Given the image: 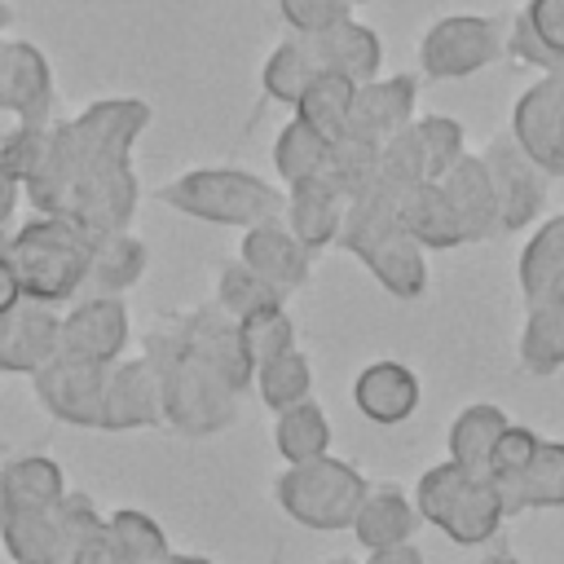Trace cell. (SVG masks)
I'll return each mask as SVG.
<instances>
[{
	"label": "cell",
	"mask_w": 564,
	"mask_h": 564,
	"mask_svg": "<svg viewBox=\"0 0 564 564\" xmlns=\"http://www.w3.org/2000/svg\"><path fill=\"white\" fill-rule=\"evenodd\" d=\"M150 123L141 97L88 101L75 119L48 128L40 172L22 185L40 216H62L88 238L123 234L132 225L141 185L132 172V145Z\"/></svg>",
	"instance_id": "cell-1"
},
{
	"label": "cell",
	"mask_w": 564,
	"mask_h": 564,
	"mask_svg": "<svg viewBox=\"0 0 564 564\" xmlns=\"http://www.w3.org/2000/svg\"><path fill=\"white\" fill-rule=\"evenodd\" d=\"M163 392V423L181 436H216L238 423L242 392L256 366L242 348V330L229 313L212 304L167 313L145 330L141 352Z\"/></svg>",
	"instance_id": "cell-2"
},
{
	"label": "cell",
	"mask_w": 564,
	"mask_h": 564,
	"mask_svg": "<svg viewBox=\"0 0 564 564\" xmlns=\"http://www.w3.org/2000/svg\"><path fill=\"white\" fill-rule=\"evenodd\" d=\"M397 194L401 189H392L383 181H375L370 189H361L348 203V212H344V229H339V242L335 247L352 251L375 273V282L388 295L419 300L427 291V251L401 225Z\"/></svg>",
	"instance_id": "cell-3"
},
{
	"label": "cell",
	"mask_w": 564,
	"mask_h": 564,
	"mask_svg": "<svg viewBox=\"0 0 564 564\" xmlns=\"http://www.w3.org/2000/svg\"><path fill=\"white\" fill-rule=\"evenodd\" d=\"M159 198L181 216H194L207 225H234V229L282 220L286 212V189L247 167H189L172 176L159 189Z\"/></svg>",
	"instance_id": "cell-4"
},
{
	"label": "cell",
	"mask_w": 564,
	"mask_h": 564,
	"mask_svg": "<svg viewBox=\"0 0 564 564\" xmlns=\"http://www.w3.org/2000/svg\"><path fill=\"white\" fill-rule=\"evenodd\" d=\"M88 247L93 238L62 216H35L18 225V234L4 238V251L18 269L22 300H40L53 308L79 300L88 273Z\"/></svg>",
	"instance_id": "cell-5"
},
{
	"label": "cell",
	"mask_w": 564,
	"mask_h": 564,
	"mask_svg": "<svg viewBox=\"0 0 564 564\" xmlns=\"http://www.w3.org/2000/svg\"><path fill=\"white\" fill-rule=\"evenodd\" d=\"M414 511H419L423 524L441 529L458 546L489 542L502 529V520H507L502 494L489 480V471H471V467H458L449 458L436 463V467H427L419 476V485H414Z\"/></svg>",
	"instance_id": "cell-6"
},
{
	"label": "cell",
	"mask_w": 564,
	"mask_h": 564,
	"mask_svg": "<svg viewBox=\"0 0 564 564\" xmlns=\"http://www.w3.org/2000/svg\"><path fill=\"white\" fill-rule=\"evenodd\" d=\"M370 494V480L344 463V458H313V463H295V467H282L273 476V502L304 529H317V533H339V529H352V516L357 507L366 502Z\"/></svg>",
	"instance_id": "cell-7"
},
{
	"label": "cell",
	"mask_w": 564,
	"mask_h": 564,
	"mask_svg": "<svg viewBox=\"0 0 564 564\" xmlns=\"http://www.w3.org/2000/svg\"><path fill=\"white\" fill-rule=\"evenodd\" d=\"M106 516L93 507L88 494L66 489V498L53 511L35 516H4L0 520V546L13 564H66L70 551L101 524Z\"/></svg>",
	"instance_id": "cell-8"
},
{
	"label": "cell",
	"mask_w": 564,
	"mask_h": 564,
	"mask_svg": "<svg viewBox=\"0 0 564 564\" xmlns=\"http://www.w3.org/2000/svg\"><path fill=\"white\" fill-rule=\"evenodd\" d=\"M498 53H502V35H498L494 18L449 13V18H436L419 35V75L423 79H467V75L485 70L489 62H498Z\"/></svg>",
	"instance_id": "cell-9"
},
{
	"label": "cell",
	"mask_w": 564,
	"mask_h": 564,
	"mask_svg": "<svg viewBox=\"0 0 564 564\" xmlns=\"http://www.w3.org/2000/svg\"><path fill=\"white\" fill-rule=\"evenodd\" d=\"M511 141L542 176H564V66L542 70L511 106Z\"/></svg>",
	"instance_id": "cell-10"
},
{
	"label": "cell",
	"mask_w": 564,
	"mask_h": 564,
	"mask_svg": "<svg viewBox=\"0 0 564 564\" xmlns=\"http://www.w3.org/2000/svg\"><path fill=\"white\" fill-rule=\"evenodd\" d=\"M128 308L123 300L106 295H84L62 313L57 326V357L84 361V366H115L128 348Z\"/></svg>",
	"instance_id": "cell-11"
},
{
	"label": "cell",
	"mask_w": 564,
	"mask_h": 564,
	"mask_svg": "<svg viewBox=\"0 0 564 564\" xmlns=\"http://www.w3.org/2000/svg\"><path fill=\"white\" fill-rule=\"evenodd\" d=\"M480 163L494 181V198H498V229L502 234H520L529 229V220H538L542 203H546V176L524 159V150L511 137H494L480 150Z\"/></svg>",
	"instance_id": "cell-12"
},
{
	"label": "cell",
	"mask_w": 564,
	"mask_h": 564,
	"mask_svg": "<svg viewBox=\"0 0 564 564\" xmlns=\"http://www.w3.org/2000/svg\"><path fill=\"white\" fill-rule=\"evenodd\" d=\"M35 401L70 427H97L101 432V388H106V366H84L53 357L44 370L31 375Z\"/></svg>",
	"instance_id": "cell-13"
},
{
	"label": "cell",
	"mask_w": 564,
	"mask_h": 564,
	"mask_svg": "<svg viewBox=\"0 0 564 564\" xmlns=\"http://www.w3.org/2000/svg\"><path fill=\"white\" fill-rule=\"evenodd\" d=\"M238 260H242L264 286H273V291L286 300V295H295V291L313 278V260H317V256L286 229V220H264V225L242 229Z\"/></svg>",
	"instance_id": "cell-14"
},
{
	"label": "cell",
	"mask_w": 564,
	"mask_h": 564,
	"mask_svg": "<svg viewBox=\"0 0 564 564\" xmlns=\"http://www.w3.org/2000/svg\"><path fill=\"white\" fill-rule=\"evenodd\" d=\"M163 423V392L159 375L145 357H119L106 366L101 388V432H137Z\"/></svg>",
	"instance_id": "cell-15"
},
{
	"label": "cell",
	"mask_w": 564,
	"mask_h": 564,
	"mask_svg": "<svg viewBox=\"0 0 564 564\" xmlns=\"http://www.w3.org/2000/svg\"><path fill=\"white\" fill-rule=\"evenodd\" d=\"M0 110L18 123H48L53 115V70L31 40H0Z\"/></svg>",
	"instance_id": "cell-16"
},
{
	"label": "cell",
	"mask_w": 564,
	"mask_h": 564,
	"mask_svg": "<svg viewBox=\"0 0 564 564\" xmlns=\"http://www.w3.org/2000/svg\"><path fill=\"white\" fill-rule=\"evenodd\" d=\"M414 106H419V79L414 75H375V79L357 84L348 132L366 137L375 145H388L401 128H410L419 119Z\"/></svg>",
	"instance_id": "cell-17"
},
{
	"label": "cell",
	"mask_w": 564,
	"mask_h": 564,
	"mask_svg": "<svg viewBox=\"0 0 564 564\" xmlns=\"http://www.w3.org/2000/svg\"><path fill=\"white\" fill-rule=\"evenodd\" d=\"M57 326L62 313L40 300H22L13 313L0 317V361L4 375H35L57 357Z\"/></svg>",
	"instance_id": "cell-18"
},
{
	"label": "cell",
	"mask_w": 564,
	"mask_h": 564,
	"mask_svg": "<svg viewBox=\"0 0 564 564\" xmlns=\"http://www.w3.org/2000/svg\"><path fill=\"white\" fill-rule=\"evenodd\" d=\"M344 212H348V198L344 189L322 172L313 181H300L286 189V229L317 256L322 247H335L339 242V229H344Z\"/></svg>",
	"instance_id": "cell-19"
},
{
	"label": "cell",
	"mask_w": 564,
	"mask_h": 564,
	"mask_svg": "<svg viewBox=\"0 0 564 564\" xmlns=\"http://www.w3.org/2000/svg\"><path fill=\"white\" fill-rule=\"evenodd\" d=\"M419 401H423V383L401 361H370L352 379V405H357V414L370 419V423H379V427L405 423L419 410Z\"/></svg>",
	"instance_id": "cell-20"
},
{
	"label": "cell",
	"mask_w": 564,
	"mask_h": 564,
	"mask_svg": "<svg viewBox=\"0 0 564 564\" xmlns=\"http://www.w3.org/2000/svg\"><path fill=\"white\" fill-rule=\"evenodd\" d=\"M304 44H308L317 70L344 75L352 84L375 79L379 66H383V44H379L375 26H366L357 18H344V22H335V26L317 31V35H304Z\"/></svg>",
	"instance_id": "cell-21"
},
{
	"label": "cell",
	"mask_w": 564,
	"mask_h": 564,
	"mask_svg": "<svg viewBox=\"0 0 564 564\" xmlns=\"http://www.w3.org/2000/svg\"><path fill=\"white\" fill-rule=\"evenodd\" d=\"M516 357L529 375H555L564 370V273L551 278V286L524 304V326L516 339Z\"/></svg>",
	"instance_id": "cell-22"
},
{
	"label": "cell",
	"mask_w": 564,
	"mask_h": 564,
	"mask_svg": "<svg viewBox=\"0 0 564 564\" xmlns=\"http://www.w3.org/2000/svg\"><path fill=\"white\" fill-rule=\"evenodd\" d=\"M66 498V476L48 454H18L0 467V520L53 511Z\"/></svg>",
	"instance_id": "cell-23"
},
{
	"label": "cell",
	"mask_w": 564,
	"mask_h": 564,
	"mask_svg": "<svg viewBox=\"0 0 564 564\" xmlns=\"http://www.w3.org/2000/svg\"><path fill=\"white\" fill-rule=\"evenodd\" d=\"M441 189H445L449 207L458 212L467 242H485V238H498V234H502V229H498L494 181H489L480 154H463V159L441 176Z\"/></svg>",
	"instance_id": "cell-24"
},
{
	"label": "cell",
	"mask_w": 564,
	"mask_h": 564,
	"mask_svg": "<svg viewBox=\"0 0 564 564\" xmlns=\"http://www.w3.org/2000/svg\"><path fill=\"white\" fill-rule=\"evenodd\" d=\"M397 212H401V225L410 229V238H414L423 251L467 247L463 220H458V212L449 207L441 181H419V185L401 189V194H397Z\"/></svg>",
	"instance_id": "cell-25"
},
{
	"label": "cell",
	"mask_w": 564,
	"mask_h": 564,
	"mask_svg": "<svg viewBox=\"0 0 564 564\" xmlns=\"http://www.w3.org/2000/svg\"><path fill=\"white\" fill-rule=\"evenodd\" d=\"M150 264V251L137 234H106V238H93L88 247V273H84V295H106V300H123V291H132L141 282Z\"/></svg>",
	"instance_id": "cell-26"
},
{
	"label": "cell",
	"mask_w": 564,
	"mask_h": 564,
	"mask_svg": "<svg viewBox=\"0 0 564 564\" xmlns=\"http://www.w3.org/2000/svg\"><path fill=\"white\" fill-rule=\"evenodd\" d=\"M419 511H414V498L397 485H370L366 502L357 507L352 516V538L366 546V551H383V546H401V542H414L419 533Z\"/></svg>",
	"instance_id": "cell-27"
},
{
	"label": "cell",
	"mask_w": 564,
	"mask_h": 564,
	"mask_svg": "<svg viewBox=\"0 0 564 564\" xmlns=\"http://www.w3.org/2000/svg\"><path fill=\"white\" fill-rule=\"evenodd\" d=\"M507 48L511 57L538 70H560L564 66V0H524L511 22Z\"/></svg>",
	"instance_id": "cell-28"
},
{
	"label": "cell",
	"mask_w": 564,
	"mask_h": 564,
	"mask_svg": "<svg viewBox=\"0 0 564 564\" xmlns=\"http://www.w3.org/2000/svg\"><path fill=\"white\" fill-rule=\"evenodd\" d=\"M498 494H502L507 516L564 507V441H542L529 467L511 476L507 485H498Z\"/></svg>",
	"instance_id": "cell-29"
},
{
	"label": "cell",
	"mask_w": 564,
	"mask_h": 564,
	"mask_svg": "<svg viewBox=\"0 0 564 564\" xmlns=\"http://www.w3.org/2000/svg\"><path fill=\"white\" fill-rule=\"evenodd\" d=\"M511 427L507 410L502 405H489V401H476L467 410H458L445 427V449H449V463L458 467H471V471H485L489 467V454L498 445V436Z\"/></svg>",
	"instance_id": "cell-30"
},
{
	"label": "cell",
	"mask_w": 564,
	"mask_h": 564,
	"mask_svg": "<svg viewBox=\"0 0 564 564\" xmlns=\"http://www.w3.org/2000/svg\"><path fill=\"white\" fill-rule=\"evenodd\" d=\"M273 449L282 454L286 467L295 463H313L330 454V419L317 401L291 405L282 414H273Z\"/></svg>",
	"instance_id": "cell-31"
},
{
	"label": "cell",
	"mask_w": 564,
	"mask_h": 564,
	"mask_svg": "<svg viewBox=\"0 0 564 564\" xmlns=\"http://www.w3.org/2000/svg\"><path fill=\"white\" fill-rule=\"evenodd\" d=\"M352 97H357V84H352V79L330 75V70H317V75H313V84L304 88L300 106H295V119H304L317 137L339 141V137L348 132Z\"/></svg>",
	"instance_id": "cell-32"
},
{
	"label": "cell",
	"mask_w": 564,
	"mask_h": 564,
	"mask_svg": "<svg viewBox=\"0 0 564 564\" xmlns=\"http://www.w3.org/2000/svg\"><path fill=\"white\" fill-rule=\"evenodd\" d=\"M564 273V212H555L551 220H542L529 242L520 247V260H516V282H520V300L533 304L551 278Z\"/></svg>",
	"instance_id": "cell-33"
},
{
	"label": "cell",
	"mask_w": 564,
	"mask_h": 564,
	"mask_svg": "<svg viewBox=\"0 0 564 564\" xmlns=\"http://www.w3.org/2000/svg\"><path fill=\"white\" fill-rule=\"evenodd\" d=\"M330 163V141L317 137L304 119H286L273 137V172L282 176V189L322 176Z\"/></svg>",
	"instance_id": "cell-34"
},
{
	"label": "cell",
	"mask_w": 564,
	"mask_h": 564,
	"mask_svg": "<svg viewBox=\"0 0 564 564\" xmlns=\"http://www.w3.org/2000/svg\"><path fill=\"white\" fill-rule=\"evenodd\" d=\"M251 388L260 392V401L273 414H282L291 405L313 401V366H308V357L300 348H286V352H278V357H269V361L256 366Z\"/></svg>",
	"instance_id": "cell-35"
},
{
	"label": "cell",
	"mask_w": 564,
	"mask_h": 564,
	"mask_svg": "<svg viewBox=\"0 0 564 564\" xmlns=\"http://www.w3.org/2000/svg\"><path fill=\"white\" fill-rule=\"evenodd\" d=\"M313 75H317V62H313L304 35H291V40H282V44L264 57L260 88H264V97H273V101H282V106H300V97H304V88L313 84Z\"/></svg>",
	"instance_id": "cell-36"
},
{
	"label": "cell",
	"mask_w": 564,
	"mask_h": 564,
	"mask_svg": "<svg viewBox=\"0 0 564 564\" xmlns=\"http://www.w3.org/2000/svg\"><path fill=\"white\" fill-rule=\"evenodd\" d=\"M216 308L229 313L234 322H247L256 313H269V308H286V300L264 286L242 260H225L220 273H216Z\"/></svg>",
	"instance_id": "cell-37"
},
{
	"label": "cell",
	"mask_w": 564,
	"mask_h": 564,
	"mask_svg": "<svg viewBox=\"0 0 564 564\" xmlns=\"http://www.w3.org/2000/svg\"><path fill=\"white\" fill-rule=\"evenodd\" d=\"M106 520H110V529H115V538H119L128 564H167V560H172L167 533H163V524H159L154 516H145V511H137V507H123V511H115V516H106Z\"/></svg>",
	"instance_id": "cell-38"
},
{
	"label": "cell",
	"mask_w": 564,
	"mask_h": 564,
	"mask_svg": "<svg viewBox=\"0 0 564 564\" xmlns=\"http://www.w3.org/2000/svg\"><path fill=\"white\" fill-rule=\"evenodd\" d=\"M414 132H419V145H423V159H427V176L432 181H441L467 154V132L449 115H419L414 119Z\"/></svg>",
	"instance_id": "cell-39"
},
{
	"label": "cell",
	"mask_w": 564,
	"mask_h": 564,
	"mask_svg": "<svg viewBox=\"0 0 564 564\" xmlns=\"http://www.w3.org/2000/svg\"><path fill=\"white\" fill-rule=\"evenodd\" d=\"M238 330H242V348H247L251 366H260V361H269V357L286 352V348H295V322H291V313H286V308L256 313V317L238 322Z\"/></svg>",
	"instance_id": "cell-40"
},
{
	"label": "cell",
	"mask_w": 564,
	"mask_h": 564,
	"mask_svg": "<svg viewBox=\"0 0 564 564\" xmlns=\"http://www.w3.org/2000/svg\"><path fill=\"white\" fill-rule=\"evenodd\" d=\"M48 128L53 123H18L0 137V163L18 185H26L40 172L44 150H48Z\"/></svg>",
	"instance_id": "cell-41"
},
{
	"label": "cell",
	"mask_w": 564,
	"mask_h": 564,
	"mask_svg": "<svg viewBox=\"0 0 564 564\" xmlns=\"http://www.w3.org/2000/svg\"><path fill=\"white\" fill-rule=\"evenodd\" d=\"M538 445H542V436L533 432V427H524V423H511L502 436H498V445H494V454H489V480L494 485H507L511 476H520L524 467H529V458L538 454Z\"/></svg>",
	"instance_id": "cell-42"
},
{
	"label": "cell",
	"mask_w": 564,
	"mask_h": 564,
	"mask_svg": "<svg viewBox=\"0 0 564 564\" xmlns=\"http://www.w3.org/2000/svg\"><path fill=\"white\" fill-rule=\"evenodd\" d=\"M278 13L291 26V35H317V31L352 18V9L344 0H278Z\"/></svg>",
	"instance_id": "cell-43"
},
{
	"label": "cell",
	"mask_w": 564,
	"mask_h": 564,
	"mask_svg": "<svg viewBox=\"0 0 564 564\" xmlns=\"http://www.w3.org/2000/svg\"><path fill=\"white\" fill-rule=\"evenodd\" d=\"M66 564H128V555H123V546H119V538H115V529H110V520H101L75 551H70V560Z\"/></svg>",
	"instance_id": "cell-44"
},
{
	"label": "cell",
	"mask_w": 564,
	"mask_h": 564,
	"mask_svg": "<svg viewBox=\"0 0 564 564\" xmlns=\"http://www.w3.org/2000/svg\"><path fill=\"white\" fill-rule=\"evenodd\" d=\"M18 304H22V282H18V269H13V260H9V251L0 242V317L13 313Z\"/></svg>",
	"instance_id": "cell-45"
},
{
	"label": "cell",
	"mask_w": 564,
	"mask_h": 564,
	"mask_svg": "<svg viewBox=\"0 0 564 564\" xmlns=\"http://www.w3.org/2000/svg\"><path fill=\"white\" fill-rule=\"evenodd\" d=\"M366 564H427L423 551L414 542H401V546H383V551H370Z\"/></svg>",
	"instance_id": "cell-46"
},
{
	"label": "cell",
	"mask_w": 564,
	"mask_h": 564,
	"mask_svg": "<svg viewBox=\"0 0 564 564\" xmlns=\"http://www.w3.org/2000/svg\"><path fill=\"white\" fill-rule=\"evenodd\" d=\"M18 181L4 172V163H0V238H4V229H9V220H13V212H18Z\"/></svg>",
	"instance_id": "cell-47"
},
{
	"label": "cell",
	"mask_w": 564,
	"mask_h": 564,
	"mask_svg": "<svg viewBox=\"0 0 564 564\" xmlns=\"http://www.w3.org/2000/svg\"><path fill=\"white\" fill-rule=\"evenodd\" d=\"M476 564H520L511 551H494V555H485V560H476Z\"/></svg>",
	"instance_id": "cell-48"
},
{
	"label": "cell",
	"mask_w": 564,
	"mask_h": 564,
	"mask_svg": "<svg viewBox=\"0 0 564 564\" xmlns=\"http://www.w3.org/2000/svg\"><path fill=\"white\" fill-rule=\"evenodd\" d=\"M167 564H216V560H207V555H181V551H172V560Z\"/></svg>",
	"instance_id": "cell-49"
},
{
	"label": "cell",
	"mask_w": 564,
	"mask_h": 564,
	"mask_svg": "<svg viewBox=\"0 0 564 564\" xmlns=\"http://www.w3.org/2000/svg\"><path fill=\"white\" fill-rule=\"evenodd\" d=\"M9 22H13V13H9V4L0 0V40H4V26H9Z\"/></svg>",
	"instance_id": "cell-50"
},
{
	"label": "cell",
	"mask_w": 564,
	"mask_h": 564,
	"mask_svg": "<svg viewBox=\"0 0 564 564\" xmlns=\"http://www.w3.org/2000/svg\"><path fill=\"white\" fill-rule=\"evenodd\" d=\"M330 564H366V560H330Z\"/></svg>",
	"instance_id": "cell-51"
},
{
	"label": "cell",
	"mask_w": 564,
	"mask_h": 564,
	"mask_svg": "<svg viewBox=\"0 0 564 564\" xmlns=\"http://www.w3.org/2000/svg\"><path fill=\"white\" fill-rule=\"evenodd\" d=\"M344 4H348V9H357V4H370V0H344Z\"/></svg>",
	"instance_id": "cell-52"
},
{
	"label": "cell",
	"mask_w": 564,
	"mask_h": 564,
	"mask_svg": "<svg viewBox=\"0 0 564 564\" xmlns=\"http://www.w3.org/2000/svg\"><path fill=\"white\" fill-rule=\"evenodd\" d=\"M0 375H4V361H0Z\"/></svg>",
	"instance_id": "cell-53"
},
{
	"label": "cell",
	"mask_w": 564,
	"mask_h": 564,
	"mask_svg": "<svg viewBox=\"0 0 564 564\" xmlns=\"http://www.w3.org/2000/svg\"><path fill=\"white\" fill-rule=\"evenodd\" d=\"M0 242H4V238H0Z\"/></svg>",
	"instance_id": "cell-54"
}]
</instances>
